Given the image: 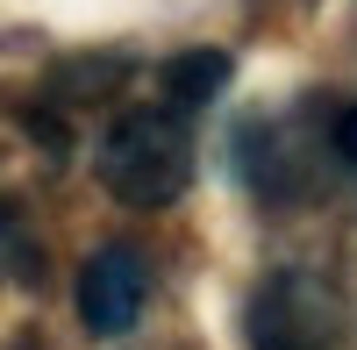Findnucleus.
<instances>
[{
    "mask_svg": "<svg viewBox=\"0 0 357 350\" xmlns=\"http://www.w3.org/2000/svg\"><path fill=\"white\" fill-rule=\"evenodd\" d=\"M100 186L129 208H172L193 186V136L178 107H129L100 136Z\"/></svg>",
    "mask_w": 357,
    "mask_h": 350,
    "instance_id": "nucleus-1",
    "label": "nucleus"
},
{
    "mask_svg": "<svg viewBox=\"0 0 357 350\" xmlns=\"http://www.w3.org/2000/svg\"><path fill=\"white\" fill-rule=\"evenodd\" d=\"M250 350H336L343 336V300L314 272H272L250 294Z\"/></svg>",
    "mask_w": 357,
    "mask_h": 350,
    "instance_id": "nucleus-2",
    "label": "nucleus"
},
{
    "mask_svg": "<svg viewBox=\"0 0 357 350\" xmlns=\"http://www.w3.org/2000/svg\"><path fill=\"white\" fill-rule=\"evenodd\" d=\"M143 300H151V265H143V250L107 243V250L86 257V272H79V322L93 336H129Z\"/></svg>",
    "mask_w": 357,
    "mask_h": 350,
    "instance_id": "nucleus-3",
    "label": "nucleus"
},
{
    "mask_svg": "<svg viewBox=\"0 0 357 350\" xmlns=\"http://www.w3.org/2000/svg\"><path fill=\"white\" fill-rule=\"evenodd\" d=\"M222 86H229V57H222V50H178L172 65H165V100H172L178 114L207 107Z\"/></svg>",
    "mask_w": 357,
    "mask_h": 350,
    "instance_id": "nucleus-4",
    "label": "nucleus"
},
{
    "mask_svg": "<svg viewBox=\"0 0 357 350\" xmlns=\"http://www.w3.org/2000/svg\"><path fill=\"white\" fill-rule=\"evenodd\" d=\"M336 151L357 158V107H343V122H336Z\"/></svg>",
    "mask_w": 357,
    "mask_h": 350,
    "instance_id": "nucleus-5",
    "label": "nucleus"
},
{
    "mask_svg": "<svg viewBox=\"0 0 357 350\" xmlns=\"http://www.w3.org/2000/svg\"><path fill=\"white\" fill-rule=\"evenodd\" d=\"M22 350H36V343H22Z\"/></svg>",
    "mask_w": 357,
    "mask_h": 350,
    "instance_id": "nucleus-6",
    "label": "nucleus"
}]
</instances>
